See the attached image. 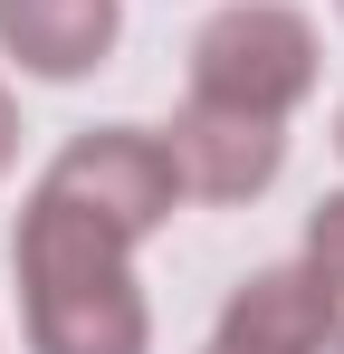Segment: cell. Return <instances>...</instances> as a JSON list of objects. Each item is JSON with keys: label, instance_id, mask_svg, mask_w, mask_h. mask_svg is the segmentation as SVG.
Wrapping results in <instances>:
<instances>
[{"label": "cell", "instance_id": "6da1fadb", "mask_svg": "<svg viewBox=\"0 0 344 354\" xmlns=\"http://www.w3.org/2000/svg\"><path fill=\"white\" fill-rule=\"evenodd\" d=\"M10 268H19L29 354H153V306H144V278H134V239L106 230L77 201H57L48 182L19 201Z\"/></svg>", "mask_w": 344, "mask_h": 354}, {"label": "cell", "instance_id": "7a4b0ae2", "mask_svg": "<svg viewBox=\"0 0 344 354\" xmlns=\"http://www.w3.org/2000/svg\"><path fill=\"white\" fill-rule=\"evenodd\" d=\"M316 19L296 0H229L191 39V96L201 106H239V115H296L316 96Z\"/></svg>", "mask_w": 344, "mask_h": 354}, {"label": "cell", "instance_id": "3957f363", "mask_svg": "<svg viewBox=\"0 0 344 354\" xmlns=\"http://www.w3.org/2000/svg\"><path fill=\"white\" fill-rule=\"evenodd\" d=\"M57 201H77V211H96L106 230H124L134 249L153 230H172V211L191 201L182 192V163H172V144L153 124H86V134H67L57 144V163L39 173Z\"/></svg>", "mask_w": 344, "mask_h": 354}, {"label": "cell", "instance_id": "277c9868", "mask_svg": "<svg viewBox=\"0 0 344 354\" xmlns=\"http://www.w3.org/2000/svg\"><path fill=\"white\" fill-rule=\"evenodd\" d=\"M172 163H182V192L191 201H258L268 182L287 173V124L278 115H239V106H201V96H182V115L163 124Z\"/></svg>", "mask_w": 344, "mask_h": 354}, {"label": "cell", "instance_id": "5b68a950", "mask_svg": "<svg viewBox=\"0 0 344 354\" xmlns=\"http://www.w3.org/2000/svg\"><path fill=\"white\" fill-rule=\"evenodd\" d=\"M335 335H344V297L306 259H287V268H249L220 297L211 345H229V354H335Z\"/></svg>", "mask_w": 344, "mask_h": 354}, {"label": "cell", "instance_id": "8992f818", "mask_svg": "<svg viewBox=\"0 0 344 354\" xmlns=\"http://www.w3.org/2000/svg\"><path fill=\"white\" fill-rule=\"evenodd\" d=\"M124 39V0H0V58L39 86L96 77Z\"/></svg>", "mask_w": 344, "mask_h": 354}, {"label": "cell", "instance_id": "52a82bcc", "mask_svg": "<svg viewBox=\"0 0 344 354\" xmlns=\"http://www.w3.org/2000/svg\"><path fill=\"white\" fill-rule=\"evenodd\" d=\"M306 268L344 297V192H325V201L306 211Z\"/></svg>", "mask_w": 344, "mask_h": 354}, {"label": "cell", "instance_id": "ba28073f", "mask_svg": "<svg viewBox=\"0 0 344 354\" xmlns=\"http://www.w3.org/2000/svg\"><path fill=\"white\" fill-rule=\"evenodd\" d=\"M10 163H19V96L0 86V182H10Z\"/></svg>", "mask_w": 344, "mask_h": 354}, {"label": "cell", "instance_id": "9c48e42d", "mask_svg": "<svg viewBox=\"0 0 344 354\" xmlns=\"http://www.w3.org/2000/svg\"><path fill=\"white\" fill-rule=\"evenodd\" d=\"M335 153H344V106H335Z\"/></svg>", "mask_w": 344, "mask_h": 354}, {"label": "cell", "instance_id": "30bf717a", "mask_svg": "<svg viewBox=\"0 0 344 354\" xmlns=\"http://www.w3.org/2000/svg\"><path fill=\"white\" fill-rule=\"evenodd\" d=\"M201 354H229V345H201Z\"/></svg>", "mask_w": 344, "mask_h": 354}, {"label": "cell", "instance_id": "8fae6325", "mask_svg": "<svg viewBox=\"0 0 344 354\" xmlns=\"http://www.w3.org/2000/svg\"><path fill=\"white\" fill-rule=\"evenodd\" d=\"M335 354H344V335H335Z\"/></svg>", "mask_w": 344, "mask_h": 354}, {"label": "cell", "instance_id": "7c38bea8", "mask_svg": "<svg viewBox=\"0 0 344 354\" xmlns=\"http://www.w3.org/2000/svg\"><path fill=\"white\" fill-rule=\"evenodd\" d=\"M335 10H344V0H335Z\"/></svg>", "mask_w": 344, "mask_h": 354}]
</instances>
